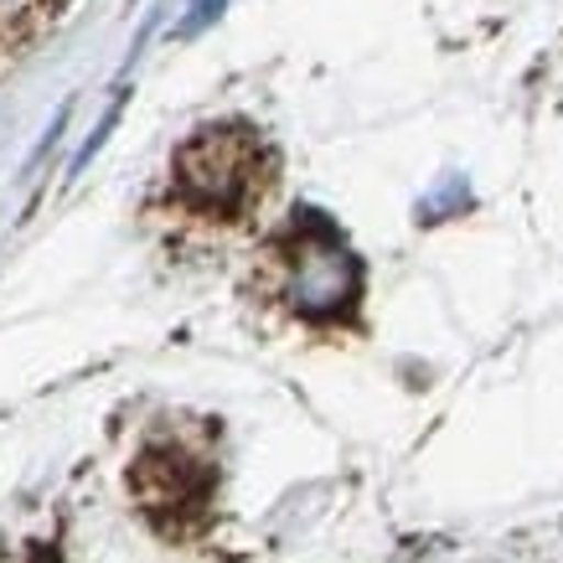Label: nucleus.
<instances>
[{
	"label": "nucleus",
	"instance_id": "f257e3e1",
	"mask_svg": "<svg viewBox=\"0 0 563 563\" xmlns=\"http://www.w3.org/2000/svg\"><path fill=\"white\" fill-rule=\"evenodd\" d=\"M176 181L207 212H239L258 181V140L239 124L191 135L176 155Z\"/></svg>",
	"mask_w": 563,
	"mask_h": 563
},
{
	"label": "nucleus",
	"instance_id": "f03ea898",
	"mask_svg": "<svg viewBox=\"0 0 563 563\" xmlns=\"http://www.w3.org/2000/svg\"><path fill=\"white\" fill-rule=\"evenodd\" d=\"M357 258L325 222H306L290 249V300L306 316H342L357 300Z\"/></svg>",
	"mask_w": 563,
	"mask_h": 563
},
{
	"label": "nucleus",
	"instance_id": "7ed1b4c3",
	"mask_svg": "<svg viewBox=\"0 0 563 563\" xmlns=\"http://www.w3.org/2000/svg\"><path fill=\"white\" fill-rule=\"evenodd\" d=\"M218 11H222V0H191V16H187V26H181V32H187V36L202 32V26L218 16Z\"/></svg>",
	"mask_w": 563,
	"mask_h": 563
},
{
	"label": "nucleus",
	"instance_id": "20e7f679",
	"mask_svg": "<svg viewBox=\"0 0 563 563\" xmlns=\"http://www.w3.org/2000/svg\"><path fill=\"white\" fill-rule=\"evenodd\" d=\"M42 0H0V21L5 16H26V11H36Z\"/></svg>",
	"mask_w": 563,
	"mask_h": 563
}]
</instances>
